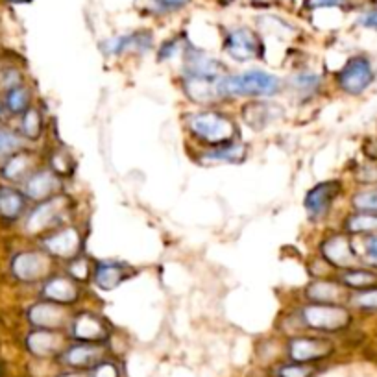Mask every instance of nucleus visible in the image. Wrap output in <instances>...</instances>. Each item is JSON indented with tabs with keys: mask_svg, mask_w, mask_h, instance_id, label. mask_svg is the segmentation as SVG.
<instances>
[{
	"mask_svg": "<svg viewBox=\"0 0 377 377\" xmlns=\"http://www.w3.org/2000/svg\"><path fill=\"white\" fill-rule=\"evenodd\" d=\"M366 253L372 261H377V235H372L366 243Z\"/></svg>",
	"mask_w": 377,
	"mask_h": 377,
	"instance_id": "36",
	"label": "nucleus"
},
{
	"mask_svg": "<svg viewBox=\"0 0 377 377\" xmlns=\"http://www.w3.org/2000/svg\"><path fill=\"white\" fill-rule=\"evenodd\" d=\"M45 296L54 303H70L78 298V288L69 279L54 278L45 285Z\"/></svg>",
	"mask_w": 377,
	"mask_h": 377,
	"instance_id": "15",
	"label": "nucleus"
},
{
	"mask_svg": "<svg viewBox=\"0 0 377 377\" xmlns=\"http://www.w3.org/2000/svg\"><path fill=\"white\" fill-rule=\"evenodd\" d=\"M313 368L300 366V364H290V366H283L279 370V377H311Z\"/></svg>",
	"mask_w": 377,
	"mask_h": 377,
	"instance_id": "30",
	"label": "nucleus"
},
{
	"mask_svg": "<svg viewBox=\"0 0 377 377\" xmlns=\"http://www.w3.org/2000/svg\"><path fill=\"white\" fill-rule=\"evenodd\" d=\"M359 25L364 26V28H372V30H377V10L364 13V15L359 19Z\"/></svg>",
	"mask_w": 377,
	"mask_h": 377,
	"instance_id": "35",
	"label": "nucleus"
},
{
	"mask_svg": "<svg viewBox=\"0 0 377 377\" xmlns=\"http://www.w3.org/2000/svg\"><path fill=\"white\" fill-rule=\"evenodd\" d=\"M28 346H30V350L35 355H43L45 357V355L54 353L60 347V338L56 337L54 333L41 331L32 335V338L28 340Z\"/></svg>",
	"mask_w": 377,
	"mask_h": 377,
	"instance_id": "20",
	"label": "nucleus"
},
{
	"mask_svg": "<svg viewBox=\"0 0 377 377\" xmlns=\"http://www.w3.org/2000/svg\"><path fill=\"white\" fill-rule=\"evenodd\" d=\"M41 128H43V124H41L39 113H37V111H28V113L25 115V122H23L25 134L28 135V137H32V139H35V137H39L41 135Z\"/></svg>",
	"mask_w": 377,
	"mask_h": 377,
	"instance_id": "27",
	"label": "nucleus"
},
{
	"mask_svg": "<svg viewBox=\"0 0 377 377\" xmlns=\"http://www.w3.org/2000/svg\"><path fill=\"white\" fill-rule=\"evenodd\" d=\"M0 377H6V366H4V362H0Z\"/></svg>",
	"mask_w": 377,
	"mask_h": 377,
	"instance_id": "39",
	"label": "nucleus"
},
{
	"mask_svg": "<svg viewBox=\"0 0 377 377\" xmlns=\"http://www.w3.org/2000/svg\"><path fill=\"white\" fill-rule=\"evenodd\" d=\"M32 322L41 326V328H58L65 320V311L58 303L56 305H35L30 313Z\"/></svg>",
	"mask_w": 377,
	"mask_h": 377,
	"instance_id": "16",
	"label": "nucleus"
},
{
	"mask_svg": "<svg viewBox=\"0 0 377 377\" xmlns=\"http://www.w3.org/2000/svg\"><path fill=\"white\" fill-rule=\"evenodd\" d=\"M302 318L305 326L318 329V331H340L352 322L350 311L340 305H333V303L307 305L302 311Z\"/></svg>",
	"mask_w": 377,
	"mask_h": 377,
	"instance_id": "3",
	"label": "nucleus"
},
{
	"mask_svg": "<svg viewBox=\"0 0 377 377\" xmlns=\"http://www.w3.org/2000/svg\"><path fill=\"white\" fill-rule=\"evenodd\" d=\"M10 2H15V4H25V2H32V0H10Z\"/></svg>",
	"mask_w": 377,
	"mask_h": 377,
	"instance_id": "41",
	"label": "nucleus"
},
{
	"mask_svg": "<svg viewBox=\"0 0 377 377\" xmlns=\"http://www.w3.org/2000/svg\"><path fill=\"white\" fill-rule=\"evenodd\" d=\"M346 229L350 234H377V215L362 213L353 215L346 222Z\"/></svg>",
	"mask_w": 377,
	"mask_h": 377,
	"instance_id": "23",
	"label": "nucleus"
},
{
	"mask_svg": "<svg viewBox=\"0 0 377 377\" xmlns=\"http://www.w3.org/2000/svg\"><path fill=\"white\" fill-rule=\"evenodd\" d=\"M70 276L76 279L87 278V261H75L70 264Z\"/></svg>",
	"mask_w": 377,
	"mask_h": 377,
	"instance_id": "33",
	"label": "nucleus"
},
{
	"mask_svg": "<svg viewBox=\"0 0 377 377\" xmlns=\"http://www.w3.org/2000/svg\"><path fill=\"white\" fill-rule=\"evenodd\" d=\"M100 359V350L93 344H82L67 350L63 355V361L75 368H87L96 364Z\"/></svg>",
	"mask_w": 377,
	"mask_h": 377,
	"instance_id": "14",
	"label": "nucleus"
},
{
	"mask_svg": "<svg viewBox=\"0 0 377 377\" xmlns=\"http://www.w3.org/2000/svg\"><path fill=\"white\" fill-rule=\"evenodd\" d=\"M364 152H366L368 158L377 161V141H372L370 144H366V146H364Z\"/></svg>",
	"mask_w": 377,
	"mask_h": 377,
	"instance_id": "38",
	"label": "nucleus"
},
{
	"mask_svg": "<svg viewBox=\"0 0 377 377\" xmlns=\"http://www.w3.org/2000/svg\"><path fill=\"white\" fill-rule=\"evenodd\" d=\"M279 91V79L263 70L219 79L220 96H272Z\"/></svg>",
	"mask_w": 377,
	"mask_h": 377,
	"instance_id": "1",
	"label": "nucleus"
},
{
	"mask_svg": "<svg viewBox=\"0 0 377 377\" xmlns=\"http://www.w3.org/2000/svg\"><path fill=\"white\" fill-rule=\"evenodd\" d=\"M129 270L120 263H110V261H104V263H98L96 267V272H94V281L100 288L104 290H113L115 287H119L120 283L128 279Z\"/></svg>",
	"mask_w": 377,
	"mask_h": 377,
	"instance_id": "11",
	"label": "nucleus"
},
{
	"mask_svg": "<svg viewBox=\"0 0 377 377\" xmlns=\"http://www.w3.org/2000/svg\"><path fill=\"white\" fill-rule=\"evenodd\" d=\"M353 205L362 213H377V188L376 191H364L353 198Z\"/></svg>",
	"mask_w": 377,
	"mask_h": 377,
	"instance_id": "26",
	"label": "nucleus"
},
{
	"mask_svg": "<svg viewBox=\"0 0 377 377\" xmlns=\"http://www.w3.org/2000/svg\"><path fill=\"white\" fill-rule=\"evenodd\" d=\"M343 283L350 288L364 290V288L376 287L377 274L370 272V270H350V272H346L343 276Z\"/></svg>",
	"mask_w": 377,
	"mask_h": 377,
	"instance_id": "22",
	"label": "nucleus"
},
{
	"mask_svg": "<svg viewBox=\"0 0 377 377\" xmlns=\"http://www.w3.org/2000/svg\"><path fill=\"white\" fill-rule=\"evenodd\" d=\"M337 79L340 89L346 91L347 94H361L373 82L372 63L362 56H355L344 65L343 70L338 72Z\"/></svg>",
	"mask_w": 377,
	"mask_h": 377,
	"instance_id": "4",
	"label": "nucleus"
},
{
	"mask_svg": "<svg viewBox=\"0 0 377 377\" xmlns=\"http://www.w3.org/2000/svg\"><path fill=\"white\" fill-rule=\"evenodd\" d=\"M352 302L359 309H364V311H377V287L364 288V290L353 296Z\"/></svg>",
	"mask_w": 377,
	"mask_h": 377,
	"instance_id": "25",
	"label": "nucleus"
},
{
	"mask_svg": "<svg viewBox=\"0 0 377 377\" xmlns=\"http://www.w3.org/2000/svg\"><path fill=\"white\" fill-rule=\"evenodd\" d=\"M163 8H181L187 0H158Z\"/></svg>",
	"mask_w": 377,
	"mask_h": 377,
	"instance_id": "37",
	"label": "nucleus"
},
{
	"mask_svg": "<svg viewBox=\"0 0 377 377\" xmlns=\"http://www.w3.org/2000/svg\"><path fill=\"white\" fill-rule=\"evenodd\" d=\"M244 155H246V146L244 144H224V146H219L213 152L205 154L204 158L205 161H211V163H234V161H243Z\"/></svg>",
	"mask_w": 377,
	"mask_h": 377,
	"instance_id": "18",
	"label": "nucleus"
},
{
	"mask_svg": "<svg viewBox=\"0 0 377 377\" xmlns=\"http://www.w3.org/2000/svg\"><path fill=\"white\" fill-rule=\"evenodd\" d=\"M23 209V196L15 191H2L0 193V213L8 217V219H13L20 213Z\"/></svg>",
	"mask_w": 377,
	"mask_h": 377,
	"instance_id": "24",
	"label": "nucleus"
},
{
	"mask_svg": "<svg viewBox=\"0 0 377 377\" xmlns=\"http://www.w3.org/2000/svg\"><path fill=\"white\" fill-rule=\"evenodd\" d=\"M333 346L328 340L322 338H293L288 344V353L294 361L307 362L317 361V359H324L331 355Z\"/></svg>",
	"mask_w": 377,
	"mask_h": 377,
	"instance_id": "7",
	"label": "nucleus"
},
{
	"mask_svg": "<svg viewBox=\"0 0 377 377\" xmlns=\"http://www.w3.org/2000/svg\"><path fill=\"white\" fill-rule=\"evenodd\" d=\"M93 377H119V370L111 362H102L94 366Z\"/></svg>",
	"mask_w": 377,
	"mask_h": 377,
	"instance_id": "31",
	"label": "nucleus"
},
{
	"mask_svg": "<svg viewBox=\"0 0 377 377\" xmlns=\"http://www.w3.org/2000/svg\"><path fill=\"white\" fill-rule=\"evenodd\" d=\"M60 377H85L84 373H65V376H60Z\"/></svg>",
	"mask_w": 377,
	"mask_h": 377,
	"instance_id": "40",
	"label": "nucleus"
},
{
	"mask_svg": "<svg viewBox=\"0 0 377 377\" xmlns=\"http://www.w3.org/2000/svg\"><path fill=\"white\" fill-rule=\"evenodd\" d=\"M228 52L237 61H248L259 54V41L255 34L246 28H237L228 35Z\"/></svg>",
	"mask_w": 377,
	"mask_h": 377,
	"instance_id": "8",
	"label": "nucleus"
},
{
	"mask_svg": "<svg viewBox=\"0 0 377 377\" xmlns=\"http://www.w3.org/2000/svg\"><path fill=\"white\" fill-rule=\"evenodd\" d=\"M222 65L213 58L202 54L198 50L188 52L187 56V72L188 76H198V78L215 79L219 76Z\"/></svg>",
	"mask_w": 377,
	"mask_h": 377,
	"instance_id": "12",
	"label": "nucleus"
},
{
	"mask_svg": "<svg viewBox=\"0 0 377 377\" xmlns=\"http://www.w3.org/2000/svg\"><path fill=\"white\" fill-rule=\"evenodd\" d=\"M58 179L54 174L41 172L35 174L34 178L28 181V194L32 198H45L49 194H52L58 188Z\"/></svg>",
	"mask_w": 377,
	"mask_h": 377,
	"instance_id": "19",
	"label": "nucleus"
},
{
	"mask_svg": "<svg viewBox=\"0 0 377 377\" xmlns=\"http://www.w3.org/2000/svg\"><path fill=\"white\" fill-rule=\"evenodd\" d=\"M309 298L317 300L322 303H333L340 298V288L335 283L329 281H318L307 288Z\"/></svg>",
	"mask_w": 377,
	"mask_h": 377,
	"instance_id": "21",
	"label": "nucleus"
},
{
	"mask_svg": "<svg viewBox=\"0 0 377 377\" xmlns=\"http://www.w3.org/2000/svg\"><path fill=\"white\" fill-rule=\"evenodd\" d=\"M346 0H305V8L318 10V8H333V6H343Z\"/></svg>",
	"mask_w": 377,
	"mask_h": 377,
	"instance_id": "32",
	"label": "nucleus"
},
{
	"mask_svg": "<svg viewBox=\"0 0 377 377\" xmlns=\"http://www.w3.org/2000/svg\"><path fill=\"white\" fill-rule=\"evenodd\" d=\"M322 253L329 264L338 268H350L357 261L352 241L346 235H333L326 238L322 243Z\"/></svg>",
	"mask_w": 377,
	"mask_h": 377,
	"instance_id": "6",
	"label": "nucleus"
},
{
	"mask_svg": "<svg viewBox=\"0 0 377 377\" xmlns=\"http://www.w3.org/2000/svg\"><path fill=\"white\" fill-rule=\"evenodd\" d=\"M17 146V139L11 134H0V154H6Z\"/></svg>",
	"mask_w": 377,
	"mask_h": 377,
	"instance_id": "34",
	"label": "nucleus"
},
{
	"mask_svg": "<svg viewBox=\"0 0 377 377\" xmlns=\"http://www.w3.org/2000/svg\"><path fill=\"white\" fill-rule=\"evenodd\" d=\"M26 104H28V93H26L25 89H13V91H11L10 96H8V106H10L11 111H15V113H19V111L25 110Z\"/></svg>",
	"mask_w": 377,
	"mask_h": 377,
	"instance_id": "28",
	"label": "nucleus"
},
{
	"mask_svg": "<svg viewBox=\"0 0 377 377\" xmlns=\"http://www.w3.org/2000/svg\"><path fill=\"white\" fill-rule=\"evenodd\" d=\"M338 193H340L338 181H324V184L311 188L305 196V209L311 215V219H324L331 209L333 200L337 198Z\"/></svg>",
	"mask_w": 377,
	"mask_h": 377,
	"instance_id": "5",
	"label": "nucleus"
},
{
	"mask_svg": "<svg viewBox=\"0 0 377 377\" xmlns=\"http://www.w3.org/2000/svg\"><path fill=\"white\" fill-rule=\"evenodd\" d=\"M188 128L198 139L209 144H229L234 141L235 124L222 113H198L188 119Z\"/></svg>",
	"mask_w": 377,
	"mask_h": 377,
	"instance_id": "2",
	"label": "nucleus"
},
{
	"mask_svg": "<svg viewBox=\"0 0 377 377\" xmlns=\"http://www.w3.org/2000/svg\"><path fill=\"white\" fill-rule=\"evenodd\" d=\"M45 246L50 253H54L58 257L69 259L79 252L82 237H79V234L76 229H63L60 234H56L50 238H46Z\"/></svg>",
	"mask_w": 377,
	"mask_h": 377,
	"instance_id": "10",
	"label": "nucleus"
},
{
	"mask_svg": "<svg viewBox=\"0 0 377 377\" xmlns=\"http://www.w3.org/2000/svg\"><path fill=\"white\" fill-rule=\"evenodd\" d=\"M46 270V261L37 253H25L17 259L15 272L19 274L20 279H37L39 274H43Z\"/></svg>",
	"mask_w": 377,
	"mask_h": 377,
	"instance_id": "17",
	"label": "nucleus"
},
{
	"mask_svg": "<svg viewBox=\"0 0 377 377\" xmlns=\"http://www.w3.org/2000/svg\"><path fill=\"white\" fill-rule=\"evenodd\" d=\"M318 84H320V76L311 75V72H309V75H298L294 78V87L302 91L317 89Z\"/></svg>",
	"mask_w": 377,
	"mask_h": 377,
	"instance_id": "29",
	"label": "nucleus"
},
{
	"mask_svg": "<svg viewBox=\"0 0 377 377\" xmlns=\"http://www.w3.org/2000/svg\"><path fill=\"white\" fill-rule=\"evenodd\" d=\"M187 94L194 102H213L219 98V82L209 78H198V76H188L185 82Z\"/></svg>",
	"mask_w": 377,
	"mask_h": 377,
	"instance_id": "13",
	"label": "nucleus"
},
{
	"mask_svg": "<svg viewBox=\"0 0 377 377\" xmlns=\"http://www.w3.org/2000/svg\"><path fill=\"white\" fill-rule=\"evenodd\" d=\"M72 337L84 340L85 344L98 343L108 338V326L100 317L91 313L79 314L72 324Z\"/></svg>",
	"mask_w": 377,
	"mask_h": 377,
	"instance_id": "9",
	"label": "nucleus"
}]
</instances>
